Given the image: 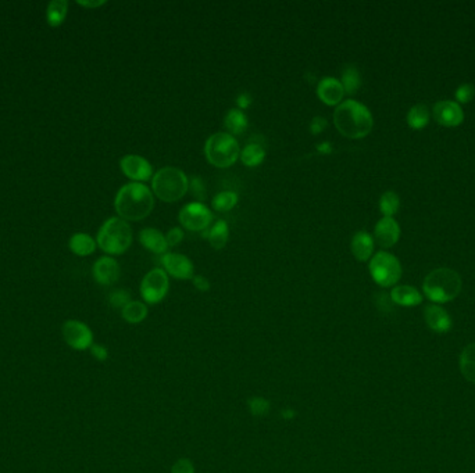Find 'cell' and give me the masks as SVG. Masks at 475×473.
<instances>
[{
    "label": "cell",
    "mask_w": 475,
    "mask_h": 473,
    "mask_svg": "<svg viewBox=\"0 0 475 473\" xmlns=\"http://www.w3.org/2000/svg\"><path fill=\"white\" fill-rule=\"evenodd\" d=\"M203 236H206L209 239L213 249H224L225 245L228 242V238H229L228 224L223 220H220L213 225L206 233H203Z\"/></svg>",
    "instance_id": "cb8c5ba5"
},
{
    "label": "cell",
    "mask_w": 475,
    "mask_h": 473,
    "mask_svg": "<svg viewBox=\"0 0 475 473\" xmlns=\"http://www.w3.org/2000/svg\"><path fill=\"white\" fill-rule=\"evenodd\" d=\"M224 125L226 131L234 136L244 133L249 126V121L242 110L231 108L225 116Z\"/></svg>",
    "instance_id": "44dd1931"
},
{
    "label": "cell",
    "mask_w": 475,
    "mask_h": 473,
    "mask_svg": "<svg viewBox=\"0 0 475 473\" xmlns=\"http://www.w3.org/2000/svg\"><path fill=\"white\" fill-rule=\"evenodd\" d=\"M91 354L98 360V361H106L107 360V357H109V351H107V349L104 347V346H101V345H94L92 347H91Z\"/></svg>",
    "instance_id": "f35d334b"
},
{
    "label": "cell",
    "mask_w": 475,
    "mask_h": 473,
    "mask_svg": "<svg viewBox=\"0 0 475 473\" xmlns=\"http://www.w3.org/2000/svg\"><path fill=\"white\" fill-rule=\"evenodd\" d=\"M96 246H98L96 240H94V238L86 233H75L69 242L70 250L79 257L91 255L92 253H95Z\"/></svg>",
    "instance_id": "7402d4cb"
},
{
    "label": "cell",
    "mask_w": 475,
    "mask_h": 473,
    "mask_svg": "<svg viewBox=\"0 0 475 473\" xmlns=\"http://www.w3.org/2000/svg\"><path fill=\"white\" fill-rule=\"evenodd\" d=\"M189 189H191L192 195H194L196 199H206V186H204V182H203V179H201L200 176H194V178L189 180Z\"/></svg>",
    "instance_id": "836d02e7"
},
{
    "label": "cell",
    "mask_w": 475,
    "mask_h": 473,
    "mask_svg": "<svg viewBox=\"0 0 475 473\" xmlns=\"http://www.w3.org/2000/svg\"><path fill=\"white\" fill-rule=\"evenodd\" d=\"M400 239V226L395 218L382 217L374 228V242L382 249L394 248Z\"/></svg>",
    "instance_id": "5bb4252c"
},
{
    "label": "cell",
    "mask_w": 475,
    "mask_h": 473,
    "mask_svg": "<svg viewBox=\"0 0 475 473\" xmlns=\"http://www.w3.org/2000/svg\"><path fill=\"white\" fill-rule=\"evenodd\" d=\"M204 154L209 163L214 167L228 168L238 161L241 148L235 136L226 132H217L207 139L204 145Z\"/></svg>",
    "instance_id": "8992f818"
},
{
    "label": "cell",
    "mask_w": 475,
    "mask_h": 473,
    "mask_svg": "<svg viewBox=\"0 0 475 473\" xmlns=\"http://www.w3.org/2000/svg\"><path fill=\"white\" fill-rule=\"evenodd\" d=\"M317 150H319L320 153H323V154H329V153L332 151V148H331V143L323 142V143H320V145L317 146Z\"/></svg>",
    "instance_id": "7bdbcfd3"
},
{
    "label": "cell",
    "mask_w": 475,
    "mask_h": 473,
    "mask_svg": "<svg viewBox=\"0 0 475 473\" xmlns=\"http://www.w3.org/2000/svg\"><path fill=\"white\" fill-rule=\"evenodd\" d=\"M236 204H238V195L235 192H229V190L220 192L211 201L213 208L220 213L232 210Z\"/></svg>",
    "instance_id": "4dcf8cb0"
},
{
    "label": "cell",
    "mask_w": 475,
    "mask_h": 473,
    "mask_svg": "<svg viewBox=\"0 0 475 473\" xmlns=\"http://www.w3.org/2000/svg\"><path fill=\"white\" fill-rule=\"evenodd\" d=\"M92 273L98 283L103 286H110L120 278V265L113 257L104 255L95 263Z\"/></svg>",
    "instance_id": "e0dca14e"
},
{
    "label": "cell",
    "mask_w": 475,
    "mask_h": 473,
    "mask_svg": "<svg viewBox=\"0 0 475 473\" xmlns=\"http://www.w3.org/2000/svg\"><path fill=\"white\" fill-rule=\"evenodd\" d=\"M317 96L326 106H339L345 96V91L339 79L325 76L317 85Z\"/></svg>",
    "instance_id": "2e32d148"
},
{
    "label": "cell",
    "mask_w": 475,
    "mask_h": 473,
    "mask_svg": "<svg viewBox=\"0 0 475 473\" xmlns=\"http://www.w3.org/2000/svg\"><path fill=\"white\" fill-rule=\"evenodd\" d=\"M463 288L459 273L450 268H436L425 276L423 293L432 304H446L456 299Z\"/></svg>",
    "instance_id": "3957f363"
},
{
    "label": "cell",
    "mask_w": 475,
    "mask_h": 473,
    "mask_svg": "<svg viewBox=\"0 0 475 473\" xmlns=\"http://www.w3.org/2000/svg\"><path fill=\"white\" fill-rule=\"evenodd\" d=\"M96 243L106 254H123L132 243V229L123 218L111 217L100 226Z\"/></svg>",
    "instance_id": "277c9868"
},
{
    "label": "cell",
    "mask_w": 475,
    "mask_h": 473,
    "mask_svg": "<svg viewBox=\"0 0 475 473\" xmlns=\"http://www.w3.org/2000/svg\"><path fill=\"white\" fill-rule=\"evenodd\" d=\"M171 473H195V467L191 459L179 458L178 461H175L171 468Z\"/></svg>",
    "instance_id": "e575fe53"
},
{
    "label": "cell",
    "mask_w": 475,
    "mask_h": 473,
    "mask_svg": "<svg viewBox=\"0 0 475 473\" xmlns=\"http://www.w3.org/2000/svg\"><path fill=\"white\" fill-rule=\"evenodd\" d=\"M369 271L378 286L394 288L401 278V264L394 254L378 251L370 260Z\"/></svg>",
    "instance_id": "52a82bcc"
},
{
    "label": "cell",
    "mask_w": 475,
    "mask_h": 473,
    "mask_svg": "<svg viewBox=\"0 0 475 473\" xmlns=\"http://www.w3.org/2000/svg\"><path fill=\"white\" fill-rule=\"evenodd\" d=\"M432 116L435 121L446 128H456L463 124L464 121V111L457 101L451 100H442L434 106Z\"/></svg>",
    "instance_id": "8fae6325"
},
{
    "label": "cell",
    "mask_w": 475,
    "mask_h": 473,
    "mask_svg": "<svg viewBox=\"0 0 475 473\" xmlns=\"http://www.w3.org/2000/svg\"><path fill=\"white\" fill-rule=\"evenodd\" d=\"M179 224L188 230L200 232L207 229L213 221V213L203 203H189L184 205L178 214Z\"/></svg>",
    "instance_id": "9c48e42d"
},
{
    "label": "cell",
    "mask_w": 475,
    "mask_h": 473,
    "mask_svg": "<svg viewBox=\"0 0 475 473\" xmlns=\"http://www.w3.org/2000/svg\"><path fill=\"white\" fill-rule=\"evenodd\" d=\"M141 245L154 254H166L169 245L166 240V235H163L159 229L145 228L139 233Z\"/></svg>",
    "instance_id": "ffe728a7"
},
{
    "label": "cell",
    "mask_w": 475,
    "mask_h": 473,
    "mask_svg": "<svg viewBox=\"0 0 475 473\" xmlns=\"http://www.w3.org/2000/svg\"><path fill=\"white\" fill-rule=\"evenodd\" d=\"M236 104H238V107L242 108V110L248 108L250 104H251V96H250L249 93H241V95L238 96V99H236Z\"/></svg>",
    "instance_id": "60d3db41"
},
{
    "label": "cell",
    "mask_w": 475,
    "mask_h": 473,
    "mask_svg": "<svg viewBox=\"0 0 475 473\" xmlns=\"http://www.w3.org/2000/svg\"><path fill=\"white\" fill-rule=\"evenodd\" d=\"M67 11H69L67 0H51L46 9V20L50 26L56 28L63 24L64 19L67 17Z\"/></svg>",
    "instance_id": "4316f807"
},
{
    "label": "cell",
    "mask_w": 475,
    "mask_h": 473,
    "mask_svg": "<svg viewBox=\"0 0 475 473\" xmlns=\"http://www.w3.org/2000/svg\"><path fill=\"white\" fill-rule=\"evenodd\" d=\"M192 280H194L195 288L200 292H207L210 289V282L207 280V278H204L201 275H195Z\"/></svg>",
    "instance_id": "ab89813d"
},
{
    "label": "cell",
    "mask_w": 475,
    "mask_h": 473,
    "mask_svg": "<svg viewBox=\"0 0 475 473\" xmlns=\"http://www.w3.org/2000/svg\"><path fill=\"white\" fill-rule=\"evenodd\" d=\"M459 368L463 377L475 385V343L466 346L459 357Z\"/></svg>",
    "instance_id": "603a6c76"
},
{
    "label": "cell",
    "mask_w": 475,
    "mask_h": 473,
    "mask_svg": "<svg viewBox=\"0 0 475 473\" xmlns=\"http://www.w3.org/2000/svg\"><path fill=\"white\" fill-rule=\"evenodd\" d=\"M110 304L113 305V307H116V308H124L125 305L131 301V296H129V293L126 292V290H123V289H120V290H116V292H113L111 295H110Z\"/></svg>",
    "instance_id": "d6a6232c"
},
{
    "label": "cell",
    "mask_w": 475,
    "mask_h": 473,
    "mask_svg": "<svg viewBox=\"0 0 475 473\" xmlns=\"http://www.w3.org/2000/svg\"><path fill=\"white\" fill-rule=\"evenodd\" d=\"M182 239H184V230L181 228H171L166 235L169 248H174Z\"/></svg>",
    "instance_id": "8d00e7d4"
},
{
    "label": "cell",
    "mask_w": 475,
    "mask_h": 473,
    "mask_svg": "<svg viewBox=\"0 0 475 473\" xmlns=\"http://www.w3.org/2000/svg\"><path fill=\"white\" fill-rule=\"evenodd\" d=\"M161 264L167 275H171L175 279H194L195 267L194 263L184 254L179 253H166L161 257Z\"/></svg>",
    "instance_id": "7c38bea8"
},
{
    "label": "cell",
    "mask_w": 475,
    "mask_h": 473,
    "mask_svg": "<svg viewBox=\"0 0 475 473\" xmlns=\"http://www.w3.org/2000/svg\"><path fill=\"white\" fill-rule=\"evenodd\" d=\"M106 1H78V4L79 6H82V7H88V9H95V7H100V6H103Z\"/></svg>",
    "instance_id": "b9f144b4"
},
{
    "label": "cell",
    "mask_w": 475,
    "mask_h": 473,
    "mask_svg": "<svg viewBox=\"0 0 475 473\" xmlns=\"http://www.w3.org/2000/svg\"><path fill=\"white\" fill-rule=\"evenodd\" d=\"M241 160L246 167H257L260 166L264 158H266V151L264 149L257 145V143H250L245 149L241 151Z\"/></svg>",
    "instance_id": "83f0119b"
},
{
    "label": "cell",
    "mask_w": 475,
    "mask_h": 473,
    "mask_svg": "<svg viewBox=\"0 0 475 473\" xmlns=\"http://www.w3.org/2000/svg\"><path fill=\"white\" fill-rule=\"evenodd\" d=\"M154 207L153 193L149 188L139 182L124 185L116 195L114 208L124 221L145 220Z\"/></svg>",
    "instance_id": "7a4b0ae2"
},
{
    "label": "cell",
    "mask_w": 475,
    "mask_h": 473,
    "mask_svg": "<svg viewBox=\"0 0 475 473\" xmlns=\"http://www.w3.org/2000/svg\"><path fill=\"white\" fill-rule=\"evenodd\" d=\"M121 171L126 178L134 182H145L149 180L153 174V167L149 161L138 154H126L120 161Z\"/></svg>",
    "instance_id": "4fadbf2b"
},
{
    "label": "cell",
    "mask_w": 475,
    "mask_h": 473,
    "mask_svg": "<svg viewBox=\"0 0 475 473\" xmlns=\"http://www.w3.org/2000/svg\"><path fill=\"white\" fill-rule=\"evenodd\" d=\"M341 83L344 86V91L345 93L348 95H354L360 85H361V78H360V73L356 67L353 66H348L344 73H342V79H341Z\"/></svg>",
    "instance_id": "f1b7e54d"
},
{
    "label": "cell",
    "mask_w": 475,
    "mask_h": 473,
    "mask_svg": "<svg viewBox=\"0 0 475 473\" xmlns=\"http://www.w3.org/2000/svg\"><path fill=\"white\" fill-rule=\"evenodd\" d=\"M64 342L76 351H85L94 346V333L91 327L81 321L69 320L61 327Z\"/></svg>",
    "instance_id": "30bf717a"
},
{
    "label": "cell",
    "mask_w": 475,
    "mask_h": 473,
    "mask_svg": "<svg viewBox=\"0 0 475 473\" xmlns=\"http://www.w3.org/2000/svg\"><path fill=\"white\" fill-rule=\"evenodd\" d=\"M325 128H326V120H325L324 117H314L313 120H311V124H310V131H311V133H314V135H319V133H321L323 131H324Z\"/></svg>",
    "instance_id": "74e56055"
},
{
    "label": "cell",
    "mask_w": 475,
    "mask_h": 473,
    "mask_svg": "<svg viewBox=\"0 0 475 473\" xmlns=\"http://www.w3.org/2000/svg\"><path fill=\"white\" fill-rule=\"evenodd\" d=\"M350 249L357 261H369L374 253V238L367 230H359L351 239Z\"/></svg>",
    "instance_id": "ac0fdd59"
},
{
    "label": "cell",
    "mask_w": 475,
    "mask_h": 473,
    "mask_svg": "<svg viewBox=\"0 0 475 473\" xmlns=\"http://www.w3.org/2000/svg\"><path fill=\"white\" fill-rule=\"evenodd\" d=\"M456 100L457 103H470L471 100L474 99L475 96V86L473 83H461L456 93Z\"/></svg>",
    "instance_id": "1f68e13d"
},
{
    "label": "cell",
    "mask_w": 475,
    "mask_h": 473,
    "mask_svg": "<svg viewBox=\"0 0 475 473\" xmlns=\"http://www.w3.org/2000/svg\"><path fill=\"white\" fill-rule=\"evenodd\" d=\"M153 193L166 203L178 201L189 190V179L176 167H164L151 178Z\"/></svg>",
    "instance_id": "5b68a950"
},
{
    "label": "cell",
    "mask_w": 475,
    "mask_h": 473,
    "mask_svg": "<svg viewBox=\"0 0 475 473\" xmlns=\"http://www.w3.org/2000/svg\"><path fill=\"white\" fill-rule=\"evenodd\" d=\"M406 120L411 129H424L431 120V111L425 104H416L409 110Z\"/></svg>",
    "instance_id": "484cf974"
},
{
    "label": "cell",
    "mask_w": 475,
    "mask_h": 473,
    "mask_svg": "<svg viewBox=\"0 0 475 473\" xmlns=\"http://www.w3.org/2000/svg\"><path fill=\"white\" fill-rule=\"evenodd\" d=\"M334 124L345 138L363 139L373 131L374 118L367 106L357 100L349 99L336 106Z\"/></svg>",
    "instance_id": "6da1fadb"
},
{
    "label": "cell",
    "mask_w": 475,
    "mask_h": 473,
    "mask_svg": "<svg viewBox=\"0 0 475 473\" xmlns=\"http://www.w3.org/2000/svg\"><path fill=\"white\" fill-rule=\"evenodd\" d=\"M424 320L426 326L435 333H448L453 321L449 312L439 304H428L424 308Z\"/></svg>",
    "instance_id": "9a60e30c"
},
{
    "label": "cell",
    "mask_w": 475,
    "mask_h": 473,
    "mask_svg": "<svg viewBox=\"0 0 475 473\" xmlns=\"http://www.w3.org/2000/svg\"><path fill=\"white\" fill-rule=\"evenodd\" d=\"M170 289L169 275L161 268H154L144 276L141 283L142 299L148 304H157L164 299Z\"/></svg>",
    "instance_id": "ba28073f"
},
{
    "label": "cell",
    "mask_w": 475,
    "mask_h": 473,
    "mask_svg": "<svg viewBox=\"0 0 475 473\" xmlns=\"http://www.w3.org/2000/svg\"><path fill=\"white\" fill-rule=\"evenodd\" d=\"M391 300L400 307H417L423 302V295L414 286L396 285L391 290Z\"/></svg>",
    "instance_id": "d6986e66"
},
{
    "label": "cell",
    "mask_w": 475,
    "mask_h": 473,
    "mask_svg": "<svg viewBox=\"0 0 475 473\" xmlns=\"http://www.w3.org/2000/svg\"><path fill=\"white\" fill-rule=\"evenodd\" d=\"M399 196L395 192H392V190L385 192L381 196V199H379V210H381V213H382L384 217L394 218V215L399 211Z\"/></svg>",
    "instance_id": "f546056e"
},
{
    "label": "cell",
    "mask_w": 475,
    "mask_h": 473,
    "mask_svg": "<svg viewBox=\"0 0 475 473\" xmlns=\"http://www.w3.org/2000/svg\"><path fill=\"white\" fill-rule=\"evenodd\" d=\"M121 315L129 324H141L148 317V305L142 301H129L121 310Z\"/></svg>",
    "instance_id": "d4e9b609"
},
{
    "label": "cell",
    "mask_w": 475,
    "mask_h": 473,
    "mask_svg": "<svg viewBox=\"0 0 475 473\" xmlns=\"http://www.w3.org/2000/svg\"><path fill=\"white\" fill-rule=\"evenodd\" d=\"M269 402L264 399H256L250 400V410L254 415H264L267 411H269Z\"/></svg>",
    "instance_id": "d590c367"
}]
</instances>
